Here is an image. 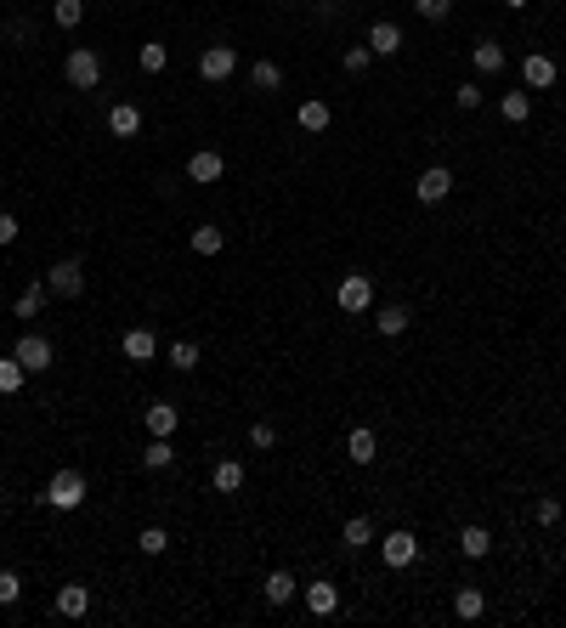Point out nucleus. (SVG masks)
<instances>
[{
    "mask_svg": "<svg viewBox=\"0 0 566 628\" xmlns=\"http://www.w3.org/2000/svg\"><path fill=\"white\" fill-rule=\"evenodd\" d=\"M221 244H227V233H221V226H193V255H221Z\"/></svg>",
    "mask_w": 566,
    "mask_h": 628,
    "instance_id": "29",
    "label": "nucleus"
},
{
    "mask_svg": "<svg viewBox=\"0 0 566 628\" xmlns=\"http://www.w3.org/2000/svg\"><path fill=\"white\" fill-rule=\"evenodd\" d=\"M46 289L57 300H74L79 289H86V266L79 261H57V266H46Z\"/></svg>",
    "mask_w": 566,
    "mask_h": 628,
    "instance_id": "4",
    "label": "nucleus"
},
{
    "mask_svg": "<svg viewBox=\"0 0 566 628\" xmlns=\"http://www.w3.org/2000/svg\"><path fill=\"white\" fill-rule=\"evenodd\" d=\"M51 612H57V617H69V623H79V617L91 612V589H86V583H62L57 600H51Z\"/></svg>",
    "mask_w": 566,
    "mask_h": 628,
    "instance_id": "9",
    "label": "nucleus"
},
{
    "mask_svg": "<svg viewBox=\"0 0 566 628\" xmlns=\"http://www.w3.org/2000/svg\"><path fill=\"white\" fill-rule=\"evenodd\" d=\"M470 57H476V74H498V69H505V46H498V40H476V46H470Z\"/></svg>",
    "mask_w": 566,
    "mask_h": 628,
    "instance_id": "19",
    "label": "nucleus"
},
{
    "mask_svg": "<svg viewBox=\"0 0 566 628\" xmlns=\"http://www.w3.org/2000/svg\"><path fill=\"white\" fill-rule=\"evenodd\" d=\"M46 504L62 510V515L79 510V504H86V476H79V470H57V476L46 481Z\"/></svg>",
    "mask_w": 566,
    "mask_h": 628,
    "instance_id": "1",
    "label": "nucleus"
},
{
    "mask_svg": "<svg viewBox=\"0 0 566 628\" xmlns=\"http://www.w3.org/2000/svg\"><path fill=\"white\" fill-rule=\"evenodd\" d=\"M23 380H29L23 363H17V357H0V396H17V391H23Z\"/></svg>",
    "mask_w": 566,
    "mask_h": 628,
    "instance_id": "27",
    "label": "nucleus"
},
{
    "mask_svg": "<svg viewBox=\"0 0 566 628\" xmlns=\"http://www.w3.org/2000/svg\"><path fill=\"white\" fill-rule=\"evenodd\" d=\"M209 487L216 493H238L244 487V458H221V465L209 470Z\"/></svg>",
    "mask_w": 566,
    "mask_h": 628,
    "instance_id": "20",
    "label": "nucleus"
},
{
    "mask_svg": "<svg viewBox=\"0 0 566 628\" xmlns=\"http://www.w3.org/2000/svg\"><path fill=\"white\" fill-rule=\"evenodd\" d=\"M340 543H346V550H368V543H374V521L368 515H351L346 532H340Z\"/></svg>",
    "mask_w": 566,
    "mask_h": 628,
    "instance_id": "26",
    "label": "nucleus"
},
{
    "mask_svg": "<svg viewBox=\"0 0 566 628\" xmlns=\"http://www.w3.org/2000/svg\"><path fill=\"white\" fill-rule=\"evenodd\" d=\"M374 328H380L385 340H396V334H408V306H380V311H374Z\"/></svg>",
    "mask_w": 566,
    "mask_h": 628,
    "instance_id": "23",
    "label": "nucleus"
},
{
    "mask_svg": "<svg viewBox=\"0 0 566 628\" xmlns=\"http://www.w3.org/2000/svg\"><path fill=\"white\" fill-rule=\"evenodd\" d=\"M505 6H510V12H521V6H527V0H505Z\"/></svg>",
    "mask_w": 566,
    "mask_h": 628,
    "instance_id": "43",
    "label": "nucleus"
},
{
    "mask_svg": "<svg viewBox=\"0 0 566 628\" xmlns=\"http://www.w3.org/2000/svg\"><path fill=\"white\" fill-rule=\"evenodd\" d=\"M448 193H453V171H448V164L419 171V181H413V199H419V204H442Z\"/></svg>",
    "mask_w": 566,
    "mask_h": 628,
    "instance_id": "6",
    "label": "nucleus"
},
{
    "mask_svg": "<svg viewBox=\"0 0 566 628\" xmlns=\"http://www.w3.org/2000/svg\"><path fill=\"white\" fill-rule=\"evenodd\" d=\"M561 521H566V510H561Z\"/></svg>",
    "mask_w": 566,
    "mask_h": 628,
    "instance_id": "45",
    "label": "nucleus"
},
{
    "mask_svg": "<svg viewBox=\"0 0 566 628\" xmlns=\"http://www.w3.org/2000/svg\"><path fill=\"white\" fill-rule=\"evenodd\" d=\"M453 102H459V114H476V108H481V86H459Z\"/></svg>",
    "mask_w": 566,
    "mask_h": 628,
    "instance_id": "39",
    "label": "nucleus"
},
{
    "mask_svg": "<svg viewBox=\"0 0 566 628\" xmlns=\"http://www.w3.org/2000/svg\"><path fill=\"white\" fill-rule=\"evenodd\" d=\"M346 458H351V465H374V458H380V436H374L368 425H357L346 436Z\"/></svg>",
    "mask_w": 566,
    "mask_h": 628,
    "instance_id": "14",
    "label": "nucleus"
},
{
    "mask_svg": "<svg viewBox=\"0 0 566 628\" xmlns=\"http://www.w3.org/2000/svg\"><path fill=\"white\" fill-rule=\"evenodd\" d=\"M62 79H69L74 91H97V86H102V57H97L91 46L69 51V62H62Z\"/></svg>",
    "mask_w": 566,
    "mask_h": 628,
    "instance_id": "2",
    "label": "nucleus"
},
{
    "mask_svg": "<svg viewBox=\"0 0 566 628\" xmlns=\"http://www.w3.org/2000/svg\"><path fill=\"white\" fill-rule=\"evenodd\" d=\"M12 357H17V363H23L29 374H46V368L57 363V346L46 340V334H23V340H17V346H12Z\"/></svg>",
    "mask_w": 566,
    "mask_h": 628,
    "instance_id": "3",
    "label": "nucleus"
},
{
    "mask_svg": "<svg viewBox=\"0 0 566 628\" xmlns=\"http://www.w3.org/2000/svg\"><path fill=\"white\" fill-rule=\"evenodd\" d=\"M136 62H142V74H164V69H171V46H159V40H148V46L136 51Z\"/></svg>",
    "mask_w": 566,
    "mask_h": 628,
    "instance_id": "28",
    "label": "nucleus"
},
{
    "mask_svg": "<svg viewBox=\"0 0 566 628\" xmlns=\"http://www.w3.org/2000/svg\"><path fill=\"white\" fill-rule=\"evenodd\" d=\"M368 51L374 57H396V51H403V29H396L391 17H380V23L368 29Z\"/></svg>",
    "mask_w": 566,
    "mask_h": 628,
    "instance_id": "15",
    "label": "nucleus"
},
{
    "mask_svg": "<svg viewBox=\"0 0 566 628\" xmlns=\"http://www.w3.org/2000/svg\"><path fill=\"white\" fill-rule=\"evenodd\" d=\"M176 465V448H171V436H153L148 453H142V470H171Z\"/></svg>",
    "mask_w": 566,
    "mask_h": 628,
    "instance_id": "24",
    "label": "nucleus"
},
{
    "mask_svg": "<svg viewBox=\"0 0 566 628\" xmlns=\"http://www.w3.org/2000/svg\"><path fill=\"white\" fill-rule=\"evenodd\" d=\"M6 244H17V221L6 216V209H0V249H6Z\"/></svg>",
    "mask_w": 566,
    "mask_h": 628,
    "instance_id": "42",
    "label": "nucleus"
},
{
    "mask_svg": "<svg viewBox=\"0 0 566 628\" xmlns=\"http://www.w3.org/2000/svg\"><path fill=\"white\" fill-rule=\"evenodd\" d=\"M176 425H181V413L171 402H153L148 408V436H176Z\"/></svg>",
    "mask_w": 566,
    "mask_h": 628,
    "instance_id": "25",
    "label": "nucleus"
},
{
    "mask_svg": "<svg viewBox=\"0 0 566 628\" xmlns=\"http://www.w3.org/2000/svg\"><path fill=\"white\" fill-rule=\"evenodd\" d=\"M261 595H266V605H289V600L301 595V583L289 577V572H272V577L261 583Z\"/></svg>",
    "mask_w": 566,
    "mask_h": 628,
    "instance_id": "21",
    "label": "nucleus"
},
{
    "mask_svg": "<svg viewBox=\"0 0 566 628\" xmlns=\"http://www.w3.org/2000/svg\"><path fill=\"white\" fill-rule=\"evenodd\" d=\"M23 600V577L17 572H0V605H17Z\"/></svg>",
    "mask_w": 566,
    "mask_h": 628,
    "instance_id": "37",
    "label": "nucleus"
},
{
    "mask_svg": "<svg viewBox=\"0 0 566 628\" xmlns=\"http://www.w3.org/2000/svg\"><path fill=\"white\" fill-rule=\"evenodd\" d=\"M119 351H125L131 363H153V357H159V340H153V328H125Z\"/></svg>",
    "mask_w": 566,
    "mask_h": 628,
    "instance_id": "12",
    "label": "nucleus"
},
{
    "mask_svg": "<svg viewBox=\"0 0 566 628\" xmlns=\"http://www.w3.org/2000/svg\"><path fill=\"white\" fill-rule=\"evenodd\" d=\"M272 442H278V430H272V425H255V430H249V448H272Z\"/></svg>",
    "mask_w": 566,
    "mask_h": 628,
    "instance_id": "41",
    "label": "nucleus"
},
{
    "mask_svg": "<svg viewBox=\"0 0 566 628\" xmlns=\"http://www.w3.org/2000/svg\"><path fill=\"white\" fill-rule=\"evenodd\" d=\"M481 612H487V595H481V589H470V583H465V589L453 595V617H459V623H476Z\"/></svg>",
    "mask_w": 566,
    "mask_h": 628,
    "instance_id": "22",
    "label": "nucleus"
},
{
    "mask_svg": "<svg viewBox=\"0 0 566 628\" xmlns=\"http://www.w3.org/2000/svg\"><path fill=\"white\" fill-rule=\"evenodd\" d=\"M459 555H465V560H487L493 555V532L487 527H465V532H459Z\"/></svg>",
    "mask_w": 566,
    "mask_h": 628,
    "instance_id": "17",
    "label": "nucleus"
},
{
    "mask_svg": "<svg viewBox=\"0 0 566 628\" xmlns=\"http://www.w3.org/2000/svg\"><path fill=\"white\" fill-rule=\"evenodd\" d=\"M301 131H311V136H318V131H329V102H318V97H311V102H301Z\"/></svg>",
    "mask_w": 566,
    "mask_h": 628,
    "instance_id": "31",
    "label": "nucleus"
},
{
    "mask_svg": "<svg viewBox=\"0 0 566 628\" xmlns=\"http://www.w3.org/2000/svg\"><path fill=\"white\" fill-rule=\"evenodd\" d=\"M249 86H255V91H278L283 86V69H278V62H255V69H249Z\"/></svg>",
    "mask_w": 566,
    "mask_h": 628,
    "instance_id": "32",
    "label": "nucleus"
},
{
    "mask_svg": "<svg viewBox=\"0 0 566 628\" xmlns=\"http://www.w3.org/2000/svg\"><path fill=\"white\" fill-rule=\"evenodd\" d=\"M334 300H340V311H351V318H357V311L374 306V283L363 278V272H346L340 289H334Z\"/></svg>",
    "mask_w": 566,
    "mask_h": 628,
    "instance_id": "5",
    "label": "nucleus"
},
{
    "mask_svg": "<svg viewBox=\"0 0 566 628\" xmlns=\"http://www.w3.org/2000/svg\"><path fill=\"white\" fill-rule=\"evenodd\" d=\"M521 79H527V91H550V86H555V57L533 51L527 62H521Z\"/></svg>",
    "mask_w": 566,
    "mask_h": 628,
    "instance_id": "13",
    "label": "nucleus"
},
{
    "mask_svg": "<svg viewBox=\"0 0 566 628\" xmlns=\"http://www.w3.org/2000/svg\"><path fill=\"white\" fill-rule=\"evenodd\" d=\"M533 521H538V527H555V521H561V504H555V498H538Z\"/></svg>",
    "mask_w": 566,
    "mask_h": 628,
    "instance_id": "40",
    "label": "nucleus"
},
{
    "mask_svg": "<svg viewBox=\"0 0 566 628\" xmlns=\"http://www.w3.org/2000/svg\"><path fill=\"white\" fill-rule=\"evenodd\" d=\"M380 555H385V567L403 572V567H413V560H419V538L413 532H385L380 538Z\"/></svg>",
    "mask_w": 566,
    "mask_h": 628,
    "instance_id": "8",
    "label": "nucleus"
},
{
    "mask_svg": "<svg viewBox=\"0 0 566 628\" xmlns=\"http://www.w3.org/2000/svg\"><path fill=\"white\" fill-rule=\"evenodd\" d=\"M301 600H306V612H311V617H334V612H340V589H334L329 577L306 583V589H301Z\"/></svg>",
    "mask_w": 566,
    "mask_h": 628,
    "instance_id": "10",
    "label": "nucleus"
},
{
    "mask_svg": "<svg viewBox=\"0 0 566 628\" xmlns=\"http://www.w3.org/2000/svg\"><path fill=\"white\" fill-rule=\"evenodd\" d=\"M368 62H374L368 46H351V51H346V74H368Z\"/></svg>",
    "mask_w": 566,
    "mask_h": 628,
    "instance_id": "38",
    "label": "nucleus"
},
{
    "mask_svg": "<svg viewBox=\"0 0 566 628\" xmlns=\"http://www.w3.org/2000/svg\"><path fill=\"white\" fill-rule=\"evenodd\" d=\"M136 550H142V555H164V550H171V532H164V527H142Z\"/></svg>",
    "mask_w": 566,
    "mask_h": 628,
    "instance_id": "34",
    "label": "nucleus"
},
{
    "mask_svg": "<svg viewBox=\"0 0 566 628\" xmlns=\"http://www.w3.org/2000/svg\"><path fill=\"white\" fill-rule=\"evenodd\" d=\"M46 300H51V289H46V283L23 289V295H17V318H40V311H46Z\"/></svg>",
    "mask_w": 566,
    "mask_h": 628,
    "instance_id": "30",
    "label": "nucleus"
},
{
    "mask_svg": "<svg viewBox=\"0 0 566 628\" xmlns=\"http://www.w3.org/2000/svg\"><path fill=\"white\" fill-rule=\"evenodd\" d=\"M199 74L209 79V86H221V79H233V74H238V51H233V46H209V51L199 57Z\"/></svg>",
    "mask_w": 566,
    "mask_h": 628,
    "instance_id": "7",
    "label": "nucleus"
},
{
    "mask_svg": "<svg viewBox=\"0 0 566 628\" xmlns=\"http://www.w3.org/2000/svg\"><path fill=\"white\" fill-rule=\"evenodd\" d=\"M498 114H505V125H527L533 119V91H505L498 97Z\"/></svg>",
    "mask_w": 566,
    "mask_h": 628,
    "instance_id": "18",
    "label": "nucleus"
},
{
    "mask_svg": "<svg viewBox=\"0 0 566 628\" xmlns=\"http://www.w3.org/2000/svg\"><path fill=\"white\" fill-rule=\"evenodd\" d=\"M227 176V159L216 153V148H199L193 159H187V181H199V187H209V181H221Z\"/></svg>",
    "mask_w": 566,
    "mask_h": 628,
    "instance_id": "11",
    "label": "nucleus"
},
{
    "mask_svg": "<svg viewBox=\"0 0 566 628\" xmlns=\"http://www.w3.org/2000/svg\"><path fill=\"white\" fill-rule=\"evenodd\" d=\"M142 131V108H136V102H114V108H108V136H136Z\"/></svg>",
    "mask_w": 566,
    "mask_h": 628,
    "instance_id": "16",
    "label": "nucleus"
},
{
    "mask_svg": "<svg viewBox=\"0 0 566 628\" xmlns=\"http://www.w3.org/2000/svg\"><path fill=\"white\" fill-rule=\"evenodd\" d=\"M51 17H57V29H79V17H86V0H57Z\"/></svg>",
    "mask_w": 566,
    "mask_h": 628,
    "instance_id": "33",
    "label": "nucleus"
},
{
    "mask_svg": "<svg viewBox=\"0 0 566 628\" xmlns=\"http://www.w3.org/2000/svg\"><path fill=\"white\" fill-rule=\"evenodd\" d=\"M0 510H6V498H0Z\"/></svg>",
    "mask_w": 566,
    "mask_h": 628,
    "instance_id": "44",
    "label": "nucleus"
},
{
    "mask_svg": "<svg viewBox=\"0 0 566 628\" xmlns=\"http://www.w3.org/2000/svg\"><path fill=\"white\" fill-rule=\"evenodd\" d=\"M413 12L425 17V23H448V17H453V0H413Z\"/></svg>",
    "mask_w": 566,
    "mask_h": 628,
    "instance_id": "35",
    "label": "nucleus"
},
{
    "mask_svg": "<svg viewBox=\"0 0 566 628\" xmlns=\"http://www.w3.org/2000/svg\"><path fill=\"white\" fill-rule=\"evenodd\" d=\"M171 368L193 374V368H199V346H193V340H176V346H171Z\"/></svg>",
    "mask_w": 566,
    "mask_h": 628,
    "instance_id": "36",
    "label": "nucleus"
}]
</instances>
